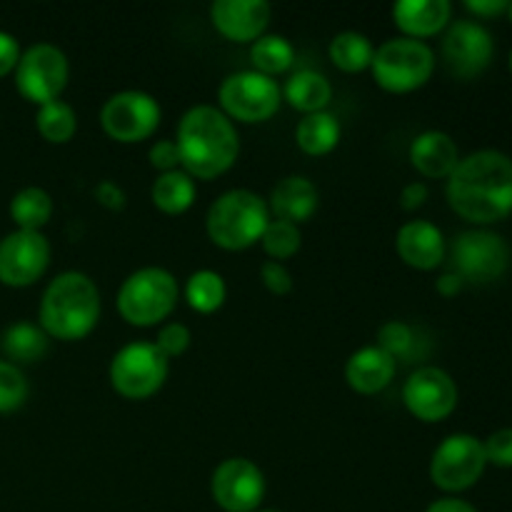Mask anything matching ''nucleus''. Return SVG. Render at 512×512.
<instances>
[{
  "label": "nucleus",
  "instance_id": "f257e3e1",
  "mask_svg": "<svg viewBox=\"0 0 512 512\" xmlns=\"http://www.w3.org/2000/svg\"><path fill=\"white\" fill-rule=\"evenodd\" d=\"M448 203L460 218L478 225L512 213V160L500 150H478L460 158L448 175Z\"/></svg>",
  "mask_w": 512,
  "mask_h": 512
},
{
  "label": "nucleus",
  "instance_id": "f03ea898",
  "mask_svg": "<svg viewBox=\"0 0 512 512\" xmlns=\"http://www.w3.org/2000/svg\"><path fill=\"white\" fill-rule=\"evenodd\" d=\"M180 165L190 178L210 180L233 168L240 153V138L233 120L213 105L185 110L178 123Z\"/></svg>",
  "mask_w": 512,
  "mask_h": 512
},
{
  "label": "nucleus",
  "instance_id": "7ed1b4c3",
  "mask_svg": "<svg viewBox=\"0 0 512 512\" xmlns=\"http://www.w3.org/2000/svg\"><path fill=\"white\" fill-rule=\"evenodd\" d=\"M100 318L98 285L80 270L55 275L40 300V328L58 340H80Z\"/></svg>",
  "mask_w": 512,
  "mask_h": 512
},
{
  "label": "nucleus",
  "instance_id": "20e7f679",
  "mask_svg": "<svg viewBox=\"0 0 512 512\" xmlns=\"http://www.w3.org/2000/svg\"><path fill=\"white\" fill-rule=\"evenodd\" d=\"M270 208L258 193L245 188L228 190L208 208L205 228L210 240L225 250H243L263 238Z\"/></svg>",
  "mask_w": 512,
  "mask_h": 512
},
{
  "label": "nucleus",
  "instance_id": "39448f33",
  "mask_svg": "<svg viewBox=\"0 0 512 512\" xmlns=\"http://www.w3.org/2000/svg\"><path fill=\"white\" fill-rule=\"evenodd\" d=\"M178 303V280L165 268H140L123 280L118 310L125 323L148 328L168 318Z\"/></svg>",
  "mask_w": 512,
  "mask_h": 512
},
{
  "label": "nucleus",
  "instance_id": "423d86ee",
  "mask_svg": "<svg viewBox=\"0 0 512 512\" xmlns=\"http://www.w3.org/2000/svg\"><path fill=\"white\" fill-rule=\"evenodd\" d=\"M370 68H373L375 80L385 90L408 93V90L428 83L435 68V55L423 40L400 35V38H390L375 48Z\"/></svg>",
  "mask_w": 512,
  "mask_h": 512
},
{
  "label": "nucleus",
  "instance_id": "0eeeda50",
  "mask_svg": "<svg viewBox=\"0 0 512 512\" xmlns=\"http://www.w3.org/2000/svg\"><path fill=\"white\" fill-rule=\"evenodd\" d=\"M168 378V358L155 343L123 345L110 363V383L123 398L145 400L158 393Z\"/></svg>",
  "mask_w": 512,
  "mask_h": 512
},
{
  "label": "nucleus",
  "instance_id": "6e6552de",
  "mask_svg": "<svg viewBox=\"0 0 512 512\" xmlns=\"http://www.w3.org/2000/svg\"><path fill=\"white\" fill-rule=\"evenodd\" d=\"M485 458L483 440L468 433H455L435 448L430 460V478L445 493H463L473 488L483 475Z\"/></svg>",
  "mask_w": 512,
  "mask_h": 512
},
{
  "label": "nucleus",
  "instance_id": "1a4fd4ad",
  "mask_svg": "<svg viewBox=\"0 0 512 512\" xmlns=\"http://www.w3.org/2000/svg\"><path fill=\"white\" fill-rule=\"evenodd\" d=\"M218 98L225 113L243 123H263L280 108L278 83L258 70L230 73L220 85Z\"/></svg>",
  "mask_w": 512,
  "mask_h": 512
},
{
  "label": "nucleus",
  "instance_id": "9d476101",
  "mask_svg": "<svg viewBox=\"0 0 512 512\" xmlns=\"http://www.w3.org/2000/svg\"><path fill=\"white\" fill-rule=\"evenodd\" d=\"M453 273L468 283H493L508 270L510 248L498 233L490 230H468L460 233L450 250Z\"/></svg>",
  "mask_w": 512,
  "mask_h": 512
},
{
  "label": "nucleus",
  "instance_id": "9b49d317",
  "mask_svg": "<svg viewBox=\"0 0 512 512\" xmlns=\"http://www.w3.org/2000/svg\"><path fill=\"white\" fill-rule=\"evenodd\" d=\"M68 58L60 48L50 43H35L20 55L15 65V85L33 103L45 105L58 100L68 83Z\"/></svg>",
  "mask_w": 512,
  "mask_h": 512
},
{
  "label": "nucleus",
  "instance_id": "f8f14e48",
  "mask_svg": "<svg viewBox=\"0 0 512 512\" xmlns=\"http://www.w3.org/2000/svg\"><path fill=\"white\" fill-rule=\"evenodd\" d=\"M100 123L113 140L138 143L150 138L160 125V105L145 90H120L105 100Z\"/></svg>",
  "mask_w": 512,
  "mask_h": 512
},
{
  "label": "nucleus",
  "instance_id": "ddd939ff",
  "mask_svg": "<svg viewBox=\"0 0 512 512\" xmlns=\"http://www.w3.org/2000/svg\"><path fill=\"white\" fill-rule=\"evenodd\" d=\"M213 500L225 512H255L265 498L263 470L248 458H228L210 480Z\"/></svg>",
  "mask_w": 512,
  "mask_h": 512
},
{
  "label": "nucleus",
  "instance_id": "4468645a",
  "mask_svg": "<svg viewBox=\"0 0 512 512\" xmlns=\"http://www.w3.org/2000/svg\"><path fill=\"white\" fill-rule=\"evenodd\" d=\"M403 403L423 423H438L458 405V385L443 368L425 365L405 380Z\"/></svg>",
  "mask_w": 512,
  "mask_h": 512
},
{
  "label": "nucleus",
  "instance_id": "2eb2a0df",
  "mask_svg": "<svg viewBox=\"0 0 512 512\" xmlns=\"http://www.w3.org/2000/svg\"><path fill=\"white\" fill-rule=\"evenodd\" d=\"M50 263V243L40 230H15L0 240V280L25 288L45 273Z\"/></svg>",
  "mask_w": 512,
  "mask_h": 512
},
{
  "label": "nucleus",
  "instance_id": "dca6fc26",
  "mask_svg": "<svg viewBox=\"0 0 512 512\" xmlns=\"http://www.w3.org/2000/svg\"><path fill=\"white\" fill-rule=\"evenodd\" d=\"M495 53V40L490 30L478 20H455L443 40V58L450 73L470 80L483 73Z\"/></svg>",
  "mask_w": 512,
  "mask_h": 512
},
{
  "label": "nucleus",
  "instance_id": "f3484780",
  "mask_svg": "<svg viewBox=\"0 0 512 512\" xmlns=\"http://www.w3.org/2000/svg\"><path fill=\"white\" fill-rule=\"evenodd\" d=\"M273 8L265 0H215L210 20L230 40H258L270 23Z\"/></svg>",
  "mask_w": 512,
  "mask_h": 512
},
{
  "label": "nucleus",
  "instance_id": "a211bd4d",
  "mask_svg": "<svg viewBox=\"0 0 512 512\" xmlns=\"http://www.w3.org/2000/svg\"><path fill=\"white\" fill-rule=\"evenodd\" d=\"M398 255L418 270H433L443 263L445 258V238L438 225L428 220H410L398 230L395 238Z\"/></svg>",
  "mask_w": 512,
  "mask_h": 512
},
{
  "label": "nucleus",
  "instance_id": "6ab92c4d",
  "mask_svg": "<svg viewBox=\"0 0 512 512\" xmlns=\"http://www.w3.org/2000/svg\"><path fill=\"white\" fill-rule=\"evenodd\" d=\"M395 375V358L378 345H365L355 350L345 365V380L355 393L375 395L388 388Z\"/></svg>",
  "mask_w": 512,
  "mask_h": 512
},
{
  "label": "nucleus",
  "instance_id": "aec40b11",
  "mask_svg": "<svg viewBox=\"0 0 512 512\" xmlns=\"http://www.w3.org/2000/svg\"><path fill=\"white\" fill-rule=\"evenodd\" d=\"M458 160V145L443 130H425L410 145V163L428 178H448Z\"/></svg>",
  "mask_w": 512,
  "mask_h": 512
},
{
  "label": "nucleus",
  "instance_id": "412c9836",
  "mask_svg": "<svg viewBox=\"0 0 512 512\" xmlns=\"http://www.w3.org/2000/svg\"><path fill=\"white\" fill-rule=\"evenodd\" d=\"M270 208L278 215V220H288L295 225L303 223L318 210V188L305 175H288L278 180L270 193Z\"/></svg>",
  "mask_w": 512,
  "mask_h": 512
},
{
  "label": "nucleus",
  "instance_id": "4be33fe9",
  "mask_svg": "<svg viewBox=\"0 0 512 512\" xmlns=\"http://www.w3.org/2000/svg\"><path fill=\"white\" fill-rule=\"evenodd\" d=\"M448 0H400L393 5V18L408 38H428L450 23Z\"/></svg>",
  "mask_w": 512,
  "mask_h": 512
},
{
  "label": "nucleus",
  "instance_id": "5701e85b",
  "mask_svg": "<svg viewBox=\"0 0 512 512\" xmlns=\"http://www.w3.org/2000/svg\"><path fill=\"white\" fill-rule=\"evenodd\" d=\"M330 98H333V88H330L328 78L315 70H298L285 83V100L295 110H303L305 115L325 110Z\"/></svg>",
  "mask_w": 512,
  "mask_h": 512
},
{
  "label": "nucleus",
  "instance_id": "b1692460",
  "mask_svg": "<svg viewBox=\"0 0 512 512\" xmlns=\"http://www.w3.org/2000/svg\"><path fill=\"white\" fill-rule=\"evenodd\" d=\"M295 140L310 155H325L340 143V123L333 113H310L295 128Z\"/></svg>",
  "mask_w": 512,
  "mask_h": 512
},
{
  "label": "nucleus",
  "instance_id": "393cba45",
  "mask_svg": "<svg viewBox=\"0 0 512 512\" xmlns=\"http://www.w3.org/2000/svg\"><path fill=\"white\" fill-rule=\"evenodd\" d=\"M195 180L190 178L185 170H170V173H160V178L153 183V203L158 205L163 213L178 215L193 205L195 200Z\"/></svg>",
  "mask_w": 512,
  "mask_h": 512
},
{
  "label": "nucleus",
  "instance_id": "a878e982",
  "mask_svg": "<svg viewBox=\"0 0 512 512\" xmlns=\"http://www.w3.org/2000/svg\"><path fill=\"white\" fill-rule=\"evenodd\" d=\"M0 348L15 363H35L48 350V333L33 323H13L0 338Z\"/></svg>",
  "mask_w": 512,
  "mask_h": 512
},
{
  "label": "nucleus",
  "instance_id": "bb28decb",
  "mask_svg": "<svg viewBox=\"0 0 512 512\" xmlns=\"http://www.w3.org/2000/svg\"><path fill=\"white\" fill-rule=\"evenodd\" d=\"M53 215V198L48 190L43 188H30L18 190L10 200V218L18 223L20 230H40Z\"/></svg>",
  "mask_w": 512,
  "mask_h": 512
},
{
  "label": "nucleus",
  "instance_id": "cd10ccee",
  "mask_svg": "<svg viewBox=\"0 0 512 512\" xmlns=\"http://www.w3.org/2000/svg\"><path fill=\"white\" fill-rule=\"evenodd\" d=\"M328 53L330 60L340 70H345V73H358V70L370 68L375 48L368 35L355 33V30H343V33H338L330 40Z\"/></svg>",
  "mask_w": 512,
  "mask_h": 512
},
{
  "label": "nucleus",
  "instance_id": "c85d7f7f",
  "mask_svg": "<svg viewBox=\"0 0 512 512\" xmlns=\"http://www.w3.org/2000/svg\"><path fill=\"white\" fill-rule=\"evenodd\" d=\"M250 58H253V65L258 73L273 78L275 73H283V70H288L293 65L295 50L285 35L268 33L255 40L253 48H250Z\"/></svg>",
  "mask_w": 512,
  "mask_h": 512
},
{
  "label": "nucleus",
  "instance_id": "c756f323",
  "mask_svg": "<svg viewBox=\"0 0 512 512\" xmlns=\"http://www.w3.org/2000/svg\"><path fill=\"white\" fill-rule=\"evenodd\" d=\"M225 295H228L225 280L215 270H198L185 285V298L198 313H215L225 303Z\"/></svg>",
  "mask_w": 512,
  "mask_h": 512
},
{
  "label": "nucleus",
  "instance_id": "7c9ffc66",
  "mask_svg": "<svg viewBox=\"0 0 512 512\" xmlns=\"http://www.w3.org/2000/svg\"><path fill=\"white\" fill-rule=\"evenodd\" d=\"M35 123H38L40 135L45 140H50V143H68L75 135V130H78V115H75V110L65 100H50V103L40 105Z\"/></svg>",
  "mask_w": 512,
  "mask_h": 512
},
{
  "label": "nucleus",
  "instance_id": "2f4dec72",
  "mask_svg": "<svg viewBox=\"0 0 512 512\" xmlns=\"http://www.w3.org/2000/svg\"><path fill=\"white\" fill-rule=\"evenodd\" d=\"M260 243H263L265 253L270 258L285 260L298 253L300 243H303V235H300V228L295 223H288V220H270Z\"/></svg>",
  "mask_w": 512,
  "mask_h": 512
},
{
  "label": "nucleus",
  "instance_id": "473e14b6",
  "mask_svg": "<svg viewBox=\"0 0 512 512\" xmlns=\"http://www.w3.org/2000/svg\"><path fill=\"white\" fill-rule=\"evenodd\" d=\"M28 398V380L15 363L0 360V413L18 410Z\"/></svg>",
  "mask_w": 512,
  "mask_h": 512
},
{
  "label": "nucleus",
  "instance_id": "72a5a7b5",
  "mask_svg": "<svg viewBox=\"0 0 512 512\" xmlns=\"http://www.w3.org/2000/svg\"><path fill=\"white\" fill-rule=\"evenodd\" d=\"M415 345V333L410 325L400 323V320H388L383 328L378 330V348H383L385 353L400 358V355H408Z\"/></svg>",
  "mask_w": 512,
  "mask_h": 512
},
{
  "label": "nucleus",
  "instance_id": "f704fd0d",
  "mask_svg": "<svg viewBox=\"0 0 512 512\" xmlns=\"http://www.w3.org/2000/svg\"><path fill=\"white\" fill-rule=\"evenodd\" d=\"M190 345V330L183 323H168L160 328L158 338H155V348L165 355V358H175V355L185 353Z\"/></svg>",
  "mask_w": 512,
  "mask_h": 512
},
{
  "label": "nucleus",
  "instance_id": "c9c22d12",
  "mask_svg": "<svg viewBox=\"0 0 512 512\" xmlns=\"http://www.w3.org/2000/svg\"><path fill=\"white\" fill-rule=\"evenodd\" d=\"M483 448L488 463L498 465V468H512V428L495 430V433L485 440Z\"/></svg>",
  "mask_w": 512,
  "mask_h": 512
},
{
  "label": "nucleus",
  "instance_id": "e433bc0d",
  "mask_svg": "<svg viewBox=\"0 0 512 512\" xmlns=\"http://www.w3.org/2000/svg\"><path fill=\"white\" fill-rule=\"evenodd\" d=\"M260 278H263L265 288L275 295H288L290 290H293V275H290V270L285 268L283 263H278V260H268V263H263V268H260Z\"/></svg>",
  "mask_w": 512,
  "mask_h": 512
},
{
  "label": "nucleus",
  "instance_id": "4c0bfd02",
  "mask_svg": "<svg viewBox=\"0 0 512 512\" xmlns=\"http://www.w3.org/2000/svg\"><path fill=\"white\" fill-rule=\"evenodd\" d=\"M150 165L163 173H170V170H178L180 155L175 140H158V143L150 148Z\"/></svg>",
  "mask_w": 512,
  "mask_h": 512
},
{
  "label": "nucleus",
  "instance_id": "58836bf2",
  "mask_svg": "<svg viewBox=\"0 0 512 512\" xmlns=\"http://www.w3.org/2000/svg\"><path fill=\"white\" fill-rule=\"evenodd\" d=\"M95 200L100 205H105L108 210H123L128 198H125V190L118 183H113V180H100L95 185Z\"/></svg>",
  "mask_w": 512,
  "mask_h": 512
},
{
  "label": "nucleus",
  "instance_id": "ea45409f",
  "mask_svg": "<svg viewBox=\"0 0 512 512\" xmlns=\"http://www.w3.org/2000/svg\"><path fill=\"white\" fill-rule=\"evenodd\" d=\"M18 60H20L18 40H15L10 33H5V30H0V78L8 75L10 70L18 65Z\"/></svg>",
  "mask_w": 512,
  "mask_h": 512
},
{
  "label": "nucleus",
  "instance_id": "a19ab883",
  "mask_svg": "<svg viewBox=\"0 0 512 512\" xmlns=\"http://www.w3.org/2000/svg\"><path fill=\"white\" fill-rule=\"evenodd\" d=\"M428 200V185L425 183H410L405 185L403 193H400V205L405 210H415Z\"/></svg>",
  "mask_w": 512,
  "mask_h": 512
},
{
  "label": "nucleus",
  "instance_id": "79ce46f5",
  "mask_svg": "<svg viewBox=\"0 0 512 512\" xmlns=\"http://www.w3.org/2000/svg\"><path fill=\"white\" fill-rule=\"evenodd\" d=\"M508 0H465V8L475 15H483V18H490V15H500L508 10Z\"/></svg>",
  "mask_w": 512,
  "mask_h": 512
},
{
  "label": "nucleus",
  "instance_id": "37998d69",
  "mask_svg": "<svg viewBox=\"0 0 512 512\" xmlns=\"http://www.w3.org/2000/svg\"><path fill=\"white\" fill-rule=\"evenodd\" d=\"M425 512H478V510H475L470 503H465V500L440 498V500H435V503H430Z\"/></svg>",
  "mask_w": 512,
  "mask_h": 512
},
{
  "label": "nucleus",
  "instance_id": "c03bdc74",
  "mask_svg": "<svg viewBox=\"0 0 512 512\" xmlns=\"http://www.w3.org/2000/svg\"><path fill=\"white\" fill-rule=\"evenodd\" d=\"M435 288H438L440 295L450 298V295H458L460 290H463V280H460L455 273H445V275H440L438 283H435Z\"/></svg>",
  "mask_w": 512,
  "mask_h": 512
},
{
  "label": "nucleus",
  "instance_id": "a18cd8bd",
  "mask_svg": "<svg viewBox=\"0 0 512 512\" xmlns=\"http://www.w3.org/2000/svg\"><path fill=\"white\" fill-rule=\"evenodd\" d=\"M508 13H510V20H512V3L508 5Z\"/></svg>",
  "mask_w": 512,
  "mask_h": 512
},
{
  "label": "nucleus",
  "instance_id": "49530a36",
  "mask_svg": "<svg viewBox=\"0 0 512 512\" xmlns=\"http://www.w3.org/2000/svg\"><path fill=\"white\" fill-rule=\"evenodd\" d=\"M510 70H512V53H510Z\"/></svg>",
  "mask_w": 512,
  "mask_h": 512
},
{
  "label": "nucleus",
  "instance_id": "de8ad7c7",
  "mask_svg": "<svg viewBox=\"0 0 512 512\" xmlns=\"http://www.w3.org/2000/svg\"><path fill=\"white\" fill-rule=\"evenodd\" d=\"M263 512H278V510H263Z\"/></svg>",
  "mask_w": 512,
  "mask_h": 512
}]
</instances>
